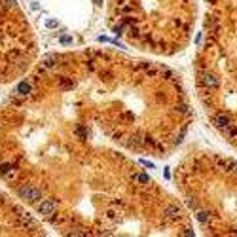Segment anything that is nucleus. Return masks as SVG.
<instances>
[{
    "mask_svg": "<svg viewBox=\"0 0 237 237\" xmlns=\"http://www.w3.org/2000/svg\"><path fill=\"white\" fill-rule=\"evenodd\" d=\"M95 2H97V4H100V0H95Z\"/></svg>",
    "mask_w": 237,
    "mask_h": 237,
    "instance_id": "nucleus-17",
    "label": "nucleus"
},
{
    "mask_svg": "<svg viewBox=\"0 0 237 237\" xmlns=\"http://www.w3.org/2000/svg\"><path fill=\"white\" fill-rule=\"evenodd\" d=\"M72 42V36H63L61 38V44H70Z\"/></svg>",
    "mask_w": 237,
    "mask_h": 237,
    "instance_id": "nucleus-16",
    "label": "nucleus"
},
{
    "mask_svg": "<svg viewBox=\"0 0 237 237\" xmlns=\"http://www.w3.org/2000/svg\"><path fill=\"white\" fill-rule=\"evenodd\" d=\"M199 84L205 85L207 89H216L218 87V80L212 74H209V72H201L199 74Z\"/></svg>",
    "mask_w": 237,
    "mask_h": 237,
    "instance_id": "nucleus-4",
    "label": "nucleus"
},
{
    "mask_svg": "<svg viewBox=\"0 0 237 237\" xmlns=\"http://www.w3.org/2000/svg\"><path fill=\"white\" fill-rule=\"evenodd\" d=\"M55 61H57V57H55V55H48L46 59H44V67H46V68L53 67V64H55Z\"/></svg>",
    "mask_w": 237,
    "mask_h": 237,
    "instance_id": "nucleus-11",
    "label": "nucleus"
},
{
    "mask_svg": "<svg viewBox=\"0 0 237 237\" xmlns=\"http://www.w3.org/2000/svg\"><path fill=\"white\" fill-rule=\"evenodd\" d=\"M15 93H17L19 97H27L28 93H31V84H28V82H21V84L17 85Z\"/></svg>",
    "mask_w": 237,
    "mask_h": 237,
    "instance_id": "nucleus-8",
    "label": "nucleus"
},
{
    "mask_svg": "<svg viewBox=\"0 0 237 237\" xmlns=\"http://www.w3.org/2000/svg\"><path fill=\"white\" fill-rule=\"evenodd\" d=\"M229 121H232V120H229V118L226 116V114H216V116H214V125H216L218 129L226 127V125L229 123Z\"/></svg>",
    "mask_w": 237,
    "mask_h": 237,
    "instance_id": "nucleus-7",
    "label": "nucleus"
},
{
    "mask_svg": "<svg viewBox=\"0 0 237 237\" xmlns=\"http://www.w3.org/2000/svg\"><path fill=\"white\" fill-rule=\"evenodd\" d=\"M163 214H165V218H169V220H178L180 218V209L175 207V205H169V207H165Z\"/></svg>",
    "mask_w": 237,
    "mask_h": 237,
    "instance_id": "nucleus-5",
    "label": "nucleus"
},
{
    "mask_svg": "<svg viewBox=\"0 0 237 237\" xmlns=\"http://www.w3.org/2000/svg\"><path fill=\"white\" fill-rule=\"evenodd\" d=\"M135 178L142 184H148V175H135Z\"/></svg>",
    "mask_w": 237,
    "mask_h": 237,
    "instance_id": "nucleus-13",
    "label": "nucleus"
},
{
    "mask_svg": "<svg viewBox=\"0 0 237 237\" xmlns=\"http://www.w3.org/2000/svg\"><path fill=\"white\" fill-rule=\"evenodd\" d=\"M196 216H197V220H199V222H203V224H207V222L211 220V214H209V212H205V211H199V212L196 214Z\"/></svg>",
    "mask_w": 237,
    "mask_h": 237,
    "instance_id": "nucleus-9",
    "label": "nucleus"
},
{
    "mask_svg": "<svg viewBox=\"0 0 237 237\" xmlns=\"http://www.w3.org/2000/svg\"><path fill=\"white\" fill-rule=\"evenodd\" d=\"M220 131L224 133L226 137H229V139H232V137H237V125L233 123V121H229V123H228L226 127H222Z\"/></svg>",
    "mask_w": 237,
    "mask_h": 237,
    "instance_id": "nucleus-6",
    "label": "nucleus"
},
{
    "mask_svg": "<svg viewBox=\"0 0 237 237\" xmlns=\"http://www.w3.org/2000/svg\"><path fill=\"white\" fill-rule=\"evenodd\" d=\"M19 197L28 201V203H38V201L42 199V193L36 188H32V186L23 184V186H19Z\"/></svg>",
    "mask_w": 237,
    "mask_h": 237,
    "instance_id": "nucleus-1",
    "label": "nucleus"
},
{
    "mask_svg": "<svg viewBox=\"0 0 237 237\" xmlns=\"http://www.w3.org/2000/svg\"><path fill=\"white\" fill-rule=\"evenodd\" d=\"M6 59H8V63L12 64V67H15V70L19 72V70H23L27 67V57L17 51V49H13V51H10L8 55H6Z\"/></svg>",
    "mask_w": 237,
    "mask_h": 237,
    "instance_id": "nucleus-2",
    "label": "nucleus"
},
{
    "mask_svg": "<svg viewBox=\"0 0 237 237\" xmlns=\"http://www.w3.org/2000/svg\"><path fill=\"white\" fill-rule=\"evenodd\" d=\"M46 27H48V28H55V27H57V21H55V19H48V21H46Z\"/></svg>",
    "mask_w": 237,
    "mask_h": 237,
    "instance_id": "nucleus-14",
    "label": "nucleus"
},
{
    "mask_svg": "<svg viewBox=\"0 0 237 237\" xmlns=\"http://www.w3.org/2000/svg\"><path fill=\"white\" fill-rule=\"evenodd\" d=\"M12 167V165H8V163H4V165H0V175H4L6 173V171H8Z\"/></svg>",
    "mask_w": 237,
    "mask_h": 237,
    "instance_id": "nucleus-15",
    "label": "nucleus"
},
{
    "mask_svg": "<svg viewBox=\"0 0 237 237\" xmlns=\"http://www.w3.org/2000/svg\"><path fill=\"white\" fill-rule=\"evenodd\" d=\"M21 222H23V226H34V220L31 216H27V214H19Z\"/></svg>",
    "mask_w": 237,
    "mask_h": 237,
    "instance_id": "nucleus-12",
    "label": "nucleus"
},
{
    "mask_svg": "<svg viewBox=\"0 0 237 237\" xmlns=\"http://www.w3.org/2000/svg\"><path fill=\"white\" fill-rule=\"evenodd\" d=\"M55 211H57V203L53 199H46L38 205V212L42 216H51V214H55Z\"/></svg>",
    "mask_w": 237,
    "mask_h": 237,
    "instance_id": "nucleus-3",
    "label": "nucleus"
},
{
    "mask_svg": "<svg viewBox=\"0 0 237 237\" xmlns=\"http://www.w3.org/2000/svg\"><path fill=\"white\" fill-rule=\"evenodd\" d=\"M2 2L4 8H8V10H15L17 8V0H0Z\"/></svg>",
    "mask_w": 237,
    "mask_h": 237,
    "instance_id": "nucleus-10",
    "label": "nucleus"
}]
</instances>
